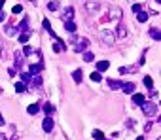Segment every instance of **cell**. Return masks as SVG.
<instances>
[{
  "mask_svg": "<svg viewBox=\"0 0 161 140\" xmlns=\"http://www.w3.org/2000/svg\"><path fill=\"white\" fill-rule=\"evenodd\" d=\"M142 112H144V115L152 117V115H155V112H157V106H155V102L146 101V102L142 104Z\"/></svg>",
  "mask_w": 161,
  "mask_h": 140,
  "instance_id": "6da1fadb",
  "label": "cell"
},
{
  "mask_svg": "<svg viewBox=\"0 0 161 140\" xmlns=\"http://www.w3.org/2000/svg\"><path fill=\"white\" fill-rule=\"evenodd\" d=\"M87 46H89V40H87V38H78V40L74 42V51L82 53V51L87 49Z\"/></svg>",
  "mask_w": 161,
  "mask_h": 140,
  "instance_id": "7a4b0ae2",
  "label": "cell"
},
{
  "mask_svg": "<svg viewBox=\"0 0 161 140\" xmlns=\"http://www.w3.org/2000/svg\"><path fill=\"white\" fill-rule=\"evenodd\" d=\"M53 127H55L53 117H51V115H46V117H44V121H42V129L46 131V133H51V131H53Z\"/></svg>",
  "mask_w": 161,
  "mask_h": 140,
  "instance_id": "3957f363",
  "label": "cell"
},
{
  "mask_svg": "<svg viewBox=\"0 0 161 140\" xmlns=\"http://www.w3.org/2000/svg\"><path fill=\"white\" fill-rule=\"evenodd\" d=\"M123 11L119 10V8H110L108 10V19H121Z\"/></svg>",
  "mask_w": 161,
  "mask_h": 140,
  "instance_id": "277c9868",
  "label": "cell"
},
{
  "mask_svg": "<svg viewBox=\"0 0 161 140\" xmlns=\"http://www.w3.org/2000/svg\"><path fill=\"white\" fill-rule=\"evenodd\" d=\"M15 30H21V34H29V19L23 17V21L17 25V29Z\"/></svg>",
  "mask_w": 161,
  "mask_h": 140,
  "instance_id": "5b68a950",
  "label": "cell"
},
{
  "mask_svg": "<svg viewBox=\"0 0 161 140\" xmlns=\"http://www.w3.org/2000/svg\"><path fill=\"white\" fill-rule=\"evenodd\" d=\"M100 36L104 38V42H106V44H114V40H116V34L110 32V30H102V32H100Z\"/></svg>",
  "mask_w": 161,
  "mask_h": 140,
  "instance_id": "8992f818",
  "label": "cell"
},
{
  "mask_svg": "<svg viewBox=\"0 0 161 140\" xmlns=\"http://www.w3.org/2000/svg\"><path fill=\"white\" fill-rule=\"evenodd\" d=\"M72 17H74V8H66V10L63 11V15H61V19L64 23L66 21H72Z\"/></svg>",
  "mask_w": 161,
  "mask_h": 140,
  "instance_id": "52a82bcc",
  "label": "cell"
},
{
  "mask_svg": "<svg viewBox=\"0 0 161 140\" xmlns=\"http://www.w3.org/2000/svg\"><path fill=\"white\" fill-rule=\"evenodd\" d=\"M121 91L123 93H135V83H131V82H127V83H121Z\"/></svg>",
  "mask_w": 161,
  "mask_h": 140,
  "instance_id": "ba28073f",
  "label": "cell"
},
{
  "mask_svg": "<svg viewBox=\"0 0 161 140\" xmlns=\"http://www.w3.org/2000/svg\"><path fill=\"white\" fill-rule=\"evenodd\" d=\"M85 10L89 11V13H93V11H97V10H99V2H93V0L85 2Z\"/></svg>",
  "mask_w": 161,
  "mask_h": 140,
  "instance_id": "9c48e42d",
  "label": "cell"
},
{
  "mask_svg": "<svg viewBox=\"0 0 161 140\" xmlns=\"http://www.w3.org/2000/svg\"><path fill=\"white\" fill-rule=\"evenodd\" d=\"M133 102L135 104H138V106H142L144 102H146V98H144V95H140V93H136L135 97H133Z\"/></svg>",
  "mask_w": 161,
  "mask_h": 140,
  "instance_id": "30bf717a",
  "label": "cell"
},
{
  "mask_svg": "<svg viewBox=\"0 0 161 140\" xmlns=\"http://www.w3.org/2000/svg\"><path fill=\"white\" fill-rule=\"evenodd\" d=\"M44 29H46L47 32H49L51 36H53V40H59V38H57V34L53 32V29H51V25H49V21H47V19H44Z\"/></svg>",
  "mask_w": 161,
  "mask_h": 140,
  "instance_id": "8fae6325",
  "label": "cell"
},
{
  "mask_svg": "<svg viewBox=\"0 0 161 140\" xmlns=\"http://www.w3.org/2000/svg\"><path fill=\"white\" fill-rule=\"evenodd\" d=\"M108 66H110V63H108V61H99V63H97V70H99V72L108 70Z\"/></svg>",
  "mask_w": 161,
  "mask_h": 140,
  "instance_id": "7c38bea8",
  "label": "cell"
},
{
  "mask_svg": "<svg viewBox=\"0 0 161 140\" xmlns=\"http://www.w3.org/2000/svg\"><path fill=\"white\" fill-rule=\"evenodd\" d=\"M125 36H127V27L125 25H118V38H125Z\"/></svg>",
  "mask_w": 161,
  "mask_h": 140,
  "instance_id": "4fadbf2b",
  "label": "cell"
},
{
  "mask_svg": "<svg viewBox=\"0 0 161 140\" xmlns=\"http://www.w3.org/2000/svg\"><path fill=\"white\" fill-rule=\"evenodd\" d=\"M108 85H110L112 89H121V82H119V79H108Z\"/></svg>",
  "mask_w": 161,
  "mask_h": 140,
  "instance_id": "5bb4252c",
  "label": "cell"
},
{
  "mask_svg": "<svg viewBox=\"0 0 161 140\" xmlns=\"http://www.w3.org/2000/svg\"><path fill=\"white\" fill-rule=\"evenodd\" d=\"M64 30H66V32H74V30H76L74 21H66V23H64Z\"/></svg>",
  "mask_w": 161,
  "mask_h": 140,
  "instance_id": "9a60e30c",
  "label": "cell"
},
{
  "mask_svg": "<svg viewBox=\"0 0 161 140\" xmlns=\"http://www.w3.org/2000/svg\"><path fill=\"white\" fill-rule=\"evenodd\" d=\"M136 19H138V23H146L148 21V13L146 11H138V13H136Z\"/></svg>",
  "mask_w": 161,
  "mask_h": 140,
  "instance_id": "2e32d148",
  "label": "cell"
},
{
  "mask_svg": "<svg viewBox=\"0 0 161 140\" xmlns=\"http://www.w3.org/2000/svg\"><path fill=\"white\" fill-rule=\"evenodd\" d=\"M83 61H85V63H91V61H95V55L91 53V51H83Z\"/></svg>",
  "mask_w": 161,
  "mask_h": 140,
  "instance_id": "e0dca14e",
  "label": "cell"
},
{
  "mask_svg": "<svg viewBox=\"0 0 161 140\" xmlns=\"http://www.w3.org/2000/svg\"><path fill=\"white\" fill-rule=\"evenodd\" d=\"M72 78H74L76 83H82V70H74L72 72Z\"/></svg>",
  "mask_w": 161,
  "mask_h": 140,
  "instance_id": "ac0fdd59",
  "label": "cell"
},
{
  "mask_svg": "<svg viewBox=\"0 0 161 140\" xmlns=\"http://www.w3.org/2000/svg\"><path fill=\"white\" fill-rule=\"evenodd\" d=\"M38 110H40V106L38 104H30L29 108H27V112H29L30 115H34V114H38Z\"/></svg>",
  "mask_w": 161,
  "mask_h": 140,
  "instance_id": "d6986e66",
  "label": "cell"
},
{
  "mask_svg": "<svg viewBox=\"0 0 161 140\" xmlns=\"http://www.w3.org/2000/svg\"><path fill=\"white\" fill-rule=\"evenodd\" d=\"M15 65H17V66L23 65V53H21V51H15Z\"/></svg>",
  "mask_w": 161,
  "mask_h": 140,
  "instance_id": "ffe728a7",
  "label": "cell"
},
{
  "mask_svg": "<svg viewBox=\"0 0 161 140\" xmlns=\"http://www.w3.org/2000/svg\"><path fill=\"white\" fill-rule=\"evenodd\" d=\"M40 70H42V65H30V68H29V74H38Z\"/></svg>",
  "mask_w": 161,
  "mask_h": 140,
  "instance_id": "44dd1931",
  "label": "cell"
},
{
  "mask_svg": "<svg viewBox=\"0 0 161 140\" xmlns=\"http://www.w3.org/2000/svg\"><path fill=\"white\" fill-rule=\"evenodd\" d=\"M150 36H152L154 40H159V38H161V32H159V29H155V27H154V29L150 30Z\"/></svg>",
  "mask_w": 161,
  "mask_h": 140,
  "instance_id": "7402d4cb",
  "label": "cell"
},
{
  "mask_svg": "<svg viewBox=\"0 0 161 140\" xmlns=\"http://www.w3.org/2000/svg\"><path fill=\"white\" fill-rule=\"evenodd\" d=\"M144 85H146L148 89H154V82H152L150 76H146V78H144Z\"/></svg>",
  "mask_w": 161,
  "mask_h": 140,
  "instance_id": "603a6c76",
  "label": "cell"
},
{
  "mask_svg": "<svg viewBox=\"0 0 161 140\" xmlns=\"http://www.w3.org/2000/svg\"><path fill=\"white\" fill-rule=\"evenodd\" d=\"M30 82H32V85H34V87H40V85H42V78H40V76H34Z\"/></svg>",
  "mask_w": 161,
  "mask_h": 140,
  "instance_id": "cb8c5ba5",
  "label": "cell"
},
{
  "mask_svg": "<svg viewBox=\"0 0 161 140\" xmlns=\"http://www.w3.org/2000/svg\"><path fill=\"white\" fill-rule=\"evenodd\" d=\"M27 89V85L23 82H19V83H15V91H17V93H23V91Z\"/></svg>",
  "mask_w": 161,
  "mask_h": 140,
  "instance_id": "d4e9b609",
  "label": "cell"
},
{
  "mask_svg": "<svg viewBox=\"0 0 161 140\" xmlns=\"http://www.w3.org/2000/svg\"><path fill=\"white\" fill-rule=\"evenodd\" d=\"M19 78H21V82H30V74H29V72H21Z\"/></svg>",
  "mask_w": 161,
  "mask_h": 140,
  "instance_id": "484cf974",
  "label": "cell"
},
{
  "mask_svg": "<svg viewBox=\"0 0 161 140\" xmlns=\"http://www.w3.org/2000/svg\"><path fill=\"white\" fill-rule=\"evenodd\" d=\"M4 32L8 36H13L15 34V27H4Z\"/></svg>",
  "mask_w": 161,
  "mask_h": 140,
  "instance_id": "4316f807",
  "label": "cell"
},
{
  "mask_svg": "<svg viewBox=\"0 0 161 140\" xmlns=\"http://www.w3.org/2000/svg\"><path fill=\"white\" fill-rule=\"evenodd\" d=\"M57 8H59V2H55V0H53V2H49V4H47V10H49V11H55Z\"/></svg>",
  "mask_w": 161,
  "mask_h": 140,
  "instance_id": "83f0119b",
  "label": "cell"
},
{
  "mask_svg": "<svg viewBox=\"0 0 161 140\" xmlns=\"http://www.w3.org/2000/svg\"><path fill=\"white\" fill-rule=\"evenodd\" d=\"M93 138H97V140H104L102 131H93Z\"/></svg>",
  "mask_w": 161,
  "mask_h": 140,
  "instance_id": "f1b7e54d",
  "label": "cell"
},
{
  "mask_svg": "<svg viewBox=\"0 0 161 140\" xmlns=\"http://www.w3.org/2000/svg\"><path fill=\"white\" fill-rule=\"evenodd\" d=\"M91 79H93V82H100V79H102L100 72H93V74H91Z\"/></svg>",
  "mask_w": 161,
  "mask_h": 140,
  "instance_id": "f546056e",
  "label": "cell"
},
{
  "mask_svg": "<svg viewBox=\"0 0 161 140\" xmlns=\"http://www.w3.org/2000/svg\"><path fill=\"white\" fill-rule=\"evenodd\" d=\"M44 112H46L47 115H51V112H53V106H51V104H46V106H44Z\"/></svg>",
  "mask_w": 161,
  "mask_h": 140,
  "instance_id": "4dcf8cb0",
  "label": "cell"
},
{
  "mask_svg": "<svg viewBox=\"0 0 161 140\" xmlns=\"http://www.w3.org/2000/svg\"><path fill=\"white\" fill-rule=\"evenodd\" d=\"M131 11H133V13H138V11H142V6H140V4H135Z\"/></svg>",
  "mask_w": 161,
  "mask_h": 140,
  "instance_id": "1f68e13d",
  "label": "cell"
},
{
  "mask_svg": "<svg viewBox=\"0 0 161 140\" xmlns=\"http://www.w3.org/2000/svg\"><path fill=\"white\" fill-rule=\"evenodd\" d=\"M19 42H21V44H27V42H29V34H21V36H19Z\"/></svg>",
  "mask_w": 161,
  "mask_h": 140,
  "instance_id": "d6a6232c",
  "label": "cell"
},
{
  "mask_svg": "<svg viewBox=\"0 0 161 140\" xmlns=\"http://www.w3.org/2000/svg\"><path fill=\"white\" fill-rule=\"evenodd\" d=\"M11 11H13V13H21V11H23V6H19V4H17V6H13V10H11Z\"/></svg>",
  "mask_w": 161,
  "mask_h": 140,
  "instance_id": "836d02e7",
  "label": "cell"
},
{
  "mask_svg": "<svg viewBox=\"0 0 161 140\" xmlns=\"http://www.w3.org/2000/svg\"><path fill=\"white\" fill-rule=\"evenodd\" d=\"M23 53H25V55H30V53H32V49H30L29 46H25V47H23Z\"/></svg>",
  "mask_w": 161,
  "mask_h": 140,
  "instance_id": "e575fe53",
  "label": "cell"
},
{
  "mask_svg": "<svg viewBox=\"0 0 161 140\" xmlns=\"http://www.w3.org/2000/svg\"><path fill=\"white\" fill-rule=\"evenodd\" d=\"M129 72V68H125V66H121V68H119V74H127Z\"/></svg>",
  "mask_w": 161,
  "mask_h": 140,
  "instance_id": "d590c367",
  "label": "cell"
},
{
  "mask_svg": "<svg viewBox=\"0 0 161 140\" xmlns=\"http://www.w3.org/2000/svg\"><path fill=\"white\" fill-rule=\"evenodd\" d=\"M4 19H6V13H4V11H2V10H0V23H2V21H4Z\"/></svg>",
  "mask_w": 161,
  "mask_h": 140,
  "instance_id": "8d00e7d4",
  "label": "cell"
},
{
  "mask_svg": "<svg viewBox=\"0 0 161 140\" xmlns=\"http://www.w3.org/2000/svg\"><path fill=\"white\" fill-rule=\"evenodd\" d=\"M8 74H10V76H15V68H8Z\"/></svg>",
  "mask_w": 161,
  "mask_h": 140,
  "instance_id": "74e56055",
  "label": "cell"
},
{
  "mask_svg": "<svg viewBox=\"0 0 161 140\" xmlns=\"http://www.w3.org/2000/svg\"><path fill=\"white\" fill-rule=\"evenodd\" d=\"M4 123H6V121H4V117H2V114H0V125H4Z\"/></svg>",
  "mask_w": 161,
  "mask_h": 140,
  "instance_id": "f35d334b",
  "label": "cell"
},
{
  "mask_svg": "<svg viewBox=\"0 0 161 140\" xmlns=\"http://www.w3.org/2000/svg\"><path fill=\"white\" fill-rule=\"evenodd\" d=\"M0 140H6V134H0Z\"/></svg>",
  "mask_w": 161,
  "mask_h": 140,
  "instance_id": "ab89813d",
  "label": "cell"
},
{
  "mask_svg": "<svg viewBox=\"0 0 161 140\" xmlns=\"http://www.w3.org/2000/svg\"><path fill=\"white\" fill-rule=\"evenodd\" d=\"M0 57H2V42H0Z\"/></svg>",
  "mask_w": 161,
  "mask_h": 140,
  "instance_id": "60d3db41",
  "label": "cell"
},
{
  "mask_svg": "<svg viewBox=\"0 0 161 140\" xmlns=\"http://www.w3.org/2000/svg\"><path fill=\"white\" fill-rule=\"evenodd\" d=\"M2 6H4V0H0V10H2Z\"/></svg>",
  "mask_w": 161,
  "mask_h": 140,
  "instance_id": "b9f144b4",
  "label": "cell"
},
{
  "mask_svg": "<svg viewBox=\"0 0 161 140\" xmlns=\"http://www.w3.org/2000/svg\"><path fill=\"white\" fill-rule=\"evenodd\" d=\"M136 140H144V136H138V138H136Z\"/></svg>",
  "mask_w": 161,
  "mask_h": 140,
  "instance_id": "7bdbcfd3",
  "label": "cell"
},
{
  "mask_svg": "<svg viewBox=\"0 0 161 140\" xmlns=\"http://www.w3.org/2000/svg\"><path fill=\"white\" fill-rule=\"evenodd\" d=\"M29 2H34V0H29Z\"/></svg>",
  "mask_w": 161,
  "mask_h": 140,
  "instance_id": "ee69618b",
  "label": "cell"
}]
</instances>
